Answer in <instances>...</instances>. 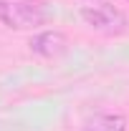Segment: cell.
<instances>
[{
  "label": "cell",
  "mask_w": 129,
  "mask_h": 131,
  "mask_svg": "<svg viewBox=\"0 0 129 131\" xmlns=\"http://www.w3.org/2000/svg\"><path fill=\"white\" fill-rule=\"evenodd\" d=\"M81 131H127V118L122 114H96L81 126Z\"/></svg>",
  "instance_id": "277c9868"
},
{
  "label": "cell",
  "mask_w": 129,
  "mask_h": 131,
  "mask_svg": "<svg viewBox=\"0 0 129 131\" xmlns=\"http://www.w3.org/2000/svg\"><path fill=\"white\" fill-rule=\"evenodd\" d=\"M81 18L89 28H94L99 33H106V35H116V33H124L129 25V18L114 8V5H84L81 8Z\"/></svg>",
  "instance_id": "7a4b0ae2"
},
{
  "label": "cell",
  "mask_w": 129,
  "mask_h": 131,
  "mask_svg": "<svg viewBox=\"0 0 129 131\" xmlns=\"http://www.w3.org/2000/svg\"><path fill=\"white\" fill-rule=\"evenodd\" d=\"M66 48H68V40L61 30H43L33 35L31 40V53L41 56V58H58L66 53Z\"/></svg>",
  "instance_id": "3957f363"
},
{
  "label": "cell",
  "mask_w": 129,
  "mask_h": 131,
  "mask_svg": "<svg viewBox=\"0 0 129 131\" xmlns=\"http://www.w3.org/2000/svg\"><path fill=\"white\" fill-rule=\"evenodd\" d=\"M51 20L43 3L35 0H0V23L13 30H31Z\"/></svg>",
  "instance_id": "6da1fadb"
}]
</instances>
